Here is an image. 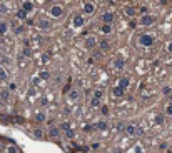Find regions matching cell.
<instances>
[{
  "label": "cell",
  "instance_id": "1",
  "mask_svg": "<svg viewBox=\"0 0 172 153\" xmlns=\"http://www.w3.org/2000/svg\"><path fill=\"white\" fill-rule=\"evenodd\" d=\"M142 43V45H146V47H151L152 43H154V38H152L151 35H142L141 37V40H139Z\"/></svg>",
  "mask_w": 172,
  "mask_h": 153
},
{
  "label": "cell",
  "instance_id": "2",
  "mask_svg": "<svg viewBox=\"0 0 172 153\" xmlns=\"http://www.w3.org/2000/svg\"><path fill=\"white\" fill-rule=\"evenodd\" d=\"M154 22H156V18H154L152 15H144L141 18V23H142V25H152Z\"/></svg>",
  "mask_w": 172,
  "mask_h": 153
},
{
  "label": "cell",
  "instance_id": "3",
  "mask_svg": "<svg viewBox=\"0 0 172 153\" xmlns=\"http://www.w3.org/2000/svg\"><path fill=\"white\" fill-rule=\"evenodd\" d=\"M102 20L105 22V25H110V23L114 22V13H110V12H105L104 17H102Z\"/></svg>",
  "mask_w": 172,
  "mask_h": 153
},
{
  "label": "cell",
  "instance_id": "4",
  "mask_svg": "<svg viewBox=\"0 0 172 153\" xmlns=\"http://www.w3.org/2000/svg\"><path fill=\"white\" fill-rule=\"evenodd\" d=\"M50 13H52L54 17H60V15H62V7H60V5H54L52 10H50Z\"/></svg>",
  "mask_w": 172,
  "mask_h": 153
},
{
  "label": "cell",
  "instance_id": "5",
  "mask_svg": "<svg viewBox=\"0 0 172 153\" xmlns=\"http://www.w3.org/2000/svg\"><path fill=\"white\" fill-rule=\"evenodd\" d=\"M84 23H85V20H84L82 15H75V17H74V25H75V27H82Z\"/></svg>",
  "mask_w": 172,
  "mask_h": 153
},
{
  "label": "cell",
  "instance_id": "6",
  "mask_svg": "<svg viewBox=\"0 0 172 153\" xmlns=\"http://www.w3.org/2000/svg\"><path fill=\"white\" fill-rule=\"evenodd\" d=\"M22 10L27 12V13L32 12V10H34V4H32V2H24V4H22Z\"/></svg>",
  "mask_w": 172,
  "mask_h": 153
},
{
  "label": "cell",
  "instance_id": "7",
  "mask_svg": "<svg viewBox=\"0 0 172 153\" xmlns=\"http://www.w3.org/2000/svg\"><path fill=\"white\" fill-rule=\"evenodd\" d=\"M94 8H95L94 4H90V2H85V5H84V12H85V13H92V12H94Z\"/></svg>",
  "mask_w": 172,
  "mask_h": 153
},
{
  "label": "cell",
  "instance_id": "8",
  "mask_svg": "<svg viewBox=\"0 0 172 153\" xmlns=\"http://www.w3.org/2000/svg\"><path fill=\"white\" fill-rule=\"evenodd\" d=\"M69 100H70V102H77L79 100V92L77 90H70V92H69Z\"/></svg>",
  "mask_w": 172,
  "mask_h": 153
},
{
  "label": "cell",
  "instance_id": "9",
  "mask_svg": "<svg viewBox=\"0 0 172 153\" xmlns=\"http://www.w3.org/2000/svg\"><path fill=\"white\" fill-rule=\"evenodd\" d=\"M136 12H137V8H136V7H132V5L125 7V13H127L129 17H134V15H136Z\"/></svg>",
  "mask_w": 172,
  "mask_h": 153
},
{
  "label": "cell",
  "instance_id": "10",
  "mask_svg": "<svg viewBox=\"0 0 172 153\" xmlns=\"http://www.w3.org/2000/svg\"><path fill=\"white\" fill-rule=\"evenodd\" d=\"M0 80L2 82H5V80H9V75H7V72H5V68L0 65Z\"/></svg>",
  "mask_w": 172,
  "mask_h": 153
},
{
  "label": "cell",
  "instance_id": "11",
  "mask_svg": "<svg viewBox=\"0 0 172 153\" xmlns=\"http://www.w3.org/2000/svg\"><path fill=\"white\" fill-rule=\"evenodd\" d=\"M95 45V38L94 37H89L87 40H85V48H92Z\"/></svg>",
  "mask_w": 172,
  "mask_h": 153
},
{
  "label": "cell",
  "instance_id": "12",
  "mask_svg": "<svg viewBox=\"0 0 172 153\" xmlns=\"http://www.w3.org/2000/svg\"><path fill=\"white\" fill-rule=\"evenodd\" d=\"M127 133H129V135H136V133H142L141 130H136V127H127Z\"/></svg>",
  "mask_w": 172,
  "mask_h": 153
},
{
  "label": "cell",
  "instance_id": "13",
  "mask_svg": "<svg viewBox=\"0 0 172 153\" xmlns=\"http://www.w3.org/2000/svg\"><path fill=\"white\" fill-rule=\"evenodd\" d=\"M115 95V97H122L124 95V88H120V87H117V88H114V92H112Z\"/></svg>",
  "mask_w": 172,
  "mask_h": 153
},
{
  "label": "cell",
  "instance_id": "14",
  "mask_svg": "<svg viewBox=\"0 0 172 153\" xmlns=\"http://www.w3.org/2000/svg\"><path fill=\"white\" fill-rule=\"evenodd\" d=\"M114 67H115V68H122V67H124V60H122V58L114 60Z\"/></svg>",
  "mask_w": 172,
  "mask_h": 153
},
{
  "label": "cell",
  "instance_id": "15",
  "mask_svg": "<svg viewBox=\"0 0 172 153\" xmlns=\"http://www.w3.org/2000/svg\"><path fill=\"white\" fill-rule=\"evenodd\" d=\"M119 87L125 90V88L129 87V78H122V80H120V85H119Z\"/></svg>",
  "mask_w": 172,
  "mask_h": 153
},
{
  "label": "cell",
  "instance_id": "16",
  "mask_svg": "<svg viewBox=\"0 0 172 153\" xmlns=\"http://www.w3.org/2000/svg\"><path fill=\"white\" fill-rule=\"evenodd\" d=\"M5 32H7V23L0 22V35H5Z\"/></svg>",
  "mask_w": 172,
  "mask_h": 153
},
{
  "label": "cell",
  "instance_id": "17",
  "mask_svg": "<svg viewBox=\"0 0 172 153\" xmlns=\"http://www.w3.org/2000/svg\"><path fill=\"white\" fill-rule=\"evenodd\" d=\"M60 130H65V132H69V130H70V125H69L67 122L60 123Z\"/></svg>",
  "mask_w": 172,
  "mask_h": 153
},
{
  "label": "cell",
  "instance_id": "18",
  "mask_svg": "<svg viewBox=\"0 0 172 153\" xmlns=\"http://www.w3.org/2000/svg\"><path fill=\"white\" fill-rule=\"evenodd\" d=\"M39 27H40V28H49V27H50V23H49L47 20H42L40 23H39Z\"/></svg>",
  "mask_w": 172,
  "mask_h": 153
},
{
  "label": "cell",
  "instance_id": "19",
  "mask_svg": "<svg viewBox=\"0 0 172 153\" xmlns=\"http://www.w3.org/2000/svg\"><path fill=\"white\" fill-rule=\"evenodd\" d=\"M97 127H99V130H107L109 125H107L105 122H99V123H97Z\"/></svg>",
  "mask_w": 172,
  "mask_h": 153
},
{
  "label": "cell",
  "instance_id": "20",
  "mask_svg": "<svg viewBox=\"0 0 172 153\" xmlns=\"http://www.w3.org/2000/svg\"><path fill=\"white\" fill-rule=\"evenodd\" d=\"M17 17H19V18H25V17H27V12L19 10V12H17Z\"/></svg>",
  "mask_w": 172,
  "mask_h": 153
},
{
  "label": "cell",
  "instance_id": "21",
  "mask_svg": "<svg viewBox=\"0 0 172 153\" xmlns=\"http://www.w3.org/2000/svg\"><path fill=\"white\" fill-rule=\"evenodd\" d=\"M100 48H102V50H109V43H107V42H100Z\"/></svg>",
  "mask_w": 172,
  "mask_h": 153
},
{
  "label": "cell",
  "instance_id": "22",
  "mask_svg": "<svg viewBox=\"0 0 172 153\" xmlns=\"http://www.w3.org/2000/svg\"><path fill=\"white\" fill-rule=\"evenodd\" d=\"M110 30H112L110 25H104V27H102V33H110Z\"/></svg>",
  "mask_w": 172,
  "mask_h": 153
},
{
  "label": "cell",
  "instance_id": "23",
  "mask_svg": "<svg viewBox=\"0 0 172 153\" xmlns=\"http://www.w3.org/2000/svg\"><path fill=\"white\" fill-rule=\"evenodd\" d=\"M35 137L37 138H42V137H44V132H42L40 128H37V130H35Z\"/></svg>",
  "mask_w": 172,
  "mask_h": 153
},
{
  "label": "cell",
  "instance_id": "24",
  "mask_svg": "<svg viewBox=\"0 0 172 153\" xmlns=\"http://www.w3.org/2000/svg\"><path fill=\"white\" fill-rule=\"evenodd\" d=\"M156 123H159V125L164 123V117H162V115H157V117H156Z\"/></svg>",
  "mask_w": 172,
  "mask_h": 153
},
{
  "label": "cell",
  "instance_id": "25",
  "mask_svg": "<svg viewBox=\"0 0 172 153\" xmlns=\"http://www.w3.org/2000/svg\"><path fill=\"white\" fill-rule=\"evenodd\" d=\"M92 107H99L100 105V100H97V98H92V103H90Z\"/></svg>",
  "mask_w": 172,
  "mask_h": 153
},
{
  "label": "cell",
  "instance_id": "26",
  "mask_svg": "<svg viewBox=\"0 0 172 153\" xmlns=\"http://www.w3.org/2000/svg\"><path fill=\"white\" fill-rule=\"evenodd\" d=\"M50 135H52V137H57L59 135V128H52V130H50Z\"/></svg>",
  "mask_w": 172,
  "mask_h": 153
},
{
  "label": "cell",
  "instance_id": "27",
  "mask_svg": "<svg viewBox=\"0 0 172 153\" xmlns=\"http://www.w3.org/2000/svg\"><path fill=\"white\" fill-rule=\"evenodd\" d=\"M94 98L100 100V98H102V92H100V90H97V92H95V95H94Z\"/></svg>",
  "mask_w": 172,
  "mask_h": 153
},
{
  "label": "cell",
  "instance_id": "28",
  "mask_svg": "<svg viewBox=\"0 0 172 153\" xmlns=\"http://www.w3.org/2000/svg\"><path fill=\"white\" fill-rule=\"evenodd\" d=\"M7 152H9V153H17V148L15 147H9V148H7Z\"/></svg>",
  "mask_w": 172,
  "mask_h": 153
},
{
  "label": "cell",
  "instance_id": "29",
  "mask_svg": "<svg viewBox=\"0 0 172 153\" xmlns=\"http://www.w3.org/2000/svg\"><path fill=\"white\" fill-rule=\"evenodd\" d=\"M40 76L44 78V80H47V78H49V73H47V72H42V73H40Z\"/></svg>",
  "mask_w": 172,
  "mask_h": 153
},
{
  "label": "cell",
  "instance_id": "30",
  "mask_svg": "<svg viewBox=\"0 0 172 153\" xmlns=\"http://www.w3.org/2000/svg\"><path fill=\"white\" fill-rule=\"evenodd\" d=\"M162 92L166 93V95H169V93H171V87H164V90H162Z\"/></svg>",
  "mask_w": 172,
  "mask_h": 153
},
{
  "label": "cell",
  "instance_id": "31",
  "mask_svg": "<svg viewBox=\"0 0 172 153\" xmlns=\"http://www.w3.org/2000/svg\"><path fill=\"white\" fill-rule=\"evenodd\" d=\"M37 120H39V122H44V120H45V115H42V113H40V115L37 117Z\"/></svg>",
  "mask_w": 172,
  "mask_h": 153
},
{
  "label": "cell",
  "instance_id": "32",
  "mask_svg": "<svg viewBox=\"0 0 172 153\" xmlns=\"http://www.w3.org/2000/svg\"><path fill=\"white\" fill-rule=\"evenodd\" d=\"M15 88H17V85H15V83H10V87H9V90H12V92H15Z\"/></svg>",
  "mask_w": 172,
  "mask_h": 153
},
{
  "label": "cell",
  "instance_id": "33",
  "mask_svg": "<svg viewBox=\"0 0 172 153\" xmlns=\"http://www.w3.org/2000/svg\"><path fill=\"white\" fill-rule=\"evenodd\" d=\"M109 113V108L107 107H102V115H107Z\"/></svg>",
  "mask_w": 172,
  "mask_h": 153
},
{
  "label": "cell",
  "instance_id": "34",
  "mask_svg": "<svg viewBox=\"0 0 172 153\" xmlns=\"http://www.w3.org/2000/svg\"><path fill=\"white\" fill-rule=\"evenodd\" d=\"M167 115H172V105H169V107H167Z\"/></svg>",
  "mask_w": 172,
  "mask_h": 153
},
{
  "label": "cell",
  "instance_id": "35",
  "mask_svg": "<svg viewBox=\"0 0 172 153\" xmlns=\"http://www.w3.org/2000/svg\"><path fill=\"white\" fill-rule=\"evenodd\" d=\"M2 98H5L7 100V98H9V92H2Z\"/></svg>",
  "mask_w": 172,
  "mask_h": 153
},
{
  "label": "cell",
  "instance_id": "36",
  "mask_svg": "<svg viewBox=\"0 0 172 153\" xmlns=\"http://www.w3.org/2000/svg\"><path fill=\"white\" fill-rule=\"evenodd\" d=\"M141 12L142 13H147V7H141Z\"/></svg>",
  "mask_w": 172,
  "mask_h": 153
},
{
  "label": "cell",
  "instance_id": "37",
  "mask_svg": "<svg viewBox=\"0 0 172 153\" xmlns=\"http://www.w3.org/2000/svg\"><path fill=\"white\" fill-rule=\"evenodd\" d=\"M67 137H70V138L74 137V132H72V130H69V132H67Z\"/></svg>",
  "mask_w": 172,
  "mask_h": 153
},
{
  "label": "cell",
  "instance_id": "38",
  "mask_svg": "<svg viewBox=\"0 0 172 153\" xmlns=\"http://www.w3.org/2000/svg\"><path fill=\"white\" fill-rule=\"evenodd\" d=\"M167 50H169V52H171V53H172V42H171V43H169V45H167Z\"/></svg>",
  "mask_w": 172,
  "mask_h": 153
},
{
  "label": "cell",
  "instance_id": "39",
  "mask_svg": "<svg viewBox=\"0 0 172 153\" xmlns=\"http://www.w3.org/2000/svg\"><path fill=\"white\" fill-rule=\"evenodd\" d=\"M169 100H171V105H172V95H171V98H169Z\"/></svg>",
  "mask_w": 172,
  "mask_h": 153
},
{
  "label": "cell",
  "instance_id": "40",
  "mask_svg": "<svg viewBox=\"0 0 172 153\" xmlns=\"http://www.w3.org/2000/svg\"><path fill=\"white\" fill-rule=\"evenodd\" d=\"M171 152H172V150H171Z\"/></svg>",
  "mask_w": 172,
  "mask_h": 153
}]
</instances>
